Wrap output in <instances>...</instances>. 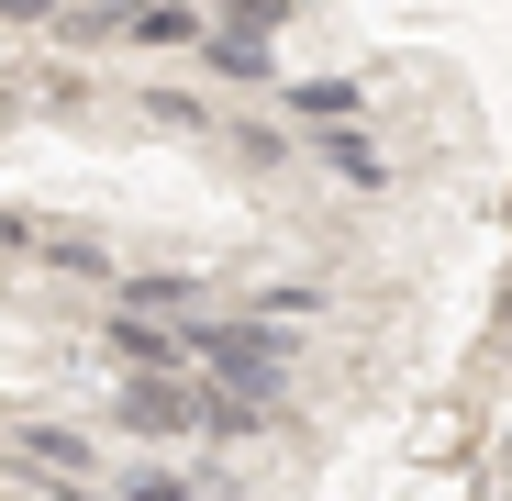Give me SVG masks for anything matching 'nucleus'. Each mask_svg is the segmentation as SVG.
Instances as JSON below:
<instances>
[{
	"instance_id": "nucleus-2",
	"label": "nucleus",
	"mask_w": 512,
	"mask_h": 501,
	"mask_svg": "<svg viewBox=\"0 0 512 501\" xmlns=\"http://www.w3.org/2000/svg\"><path fill=\"white\" fill-rule=\"evenodd\" d=\"M12 457H23V468H45V479H67V490H78V479L101 468V446H78V435H56V424H34V435H12Z\"/></svg>"
},
{
	"instance_id": "nucleus-3",
	"label": "nucleus",
	"mask_w": 512,
	"mask_h": 501,
	"mask_svg": "<svg viewBox=\"0 0 512 501\" xmlns=\"http://www.w3.org/2000/svg\"><path fill=\"white\" fill-rule=\"evenodd\" d=\"M323 156H334V179H357V190H368V179H379V145H357V134H334V145H323Z\"/></svg>"
},
{
	"instance_id": "nucleus-4",
	"label": "nucleus",
	"mask_w": 512,
	"mask_h": 501,
	"mask_svg": "<svg viewBox=\"0 0 512 501\" xmlns=\"http://www.w3.org/2000/svg\"><path fill=\"white\" fill-rule=\"evenodd\" d=\"M301 112H312V123H346V112H357V90H346V78H312Z\"/></svg>"
},
{
	"instance_id": "nucleus-1",
	"label": "nucleus",
	"mask_w": 512,
	"mask_h": 501,
	"mask_svg": "<svg viewBox=\"0 0 512 501\" xmlns=\"http://www.w3.org/2000/svg\"><path fill=\"white\" fill-rule=\"evenodd\" d=\"M190 368L223 379L234 401H279V379H290V334H279V323H190Z\"/></svg>"
}]
</instances>
